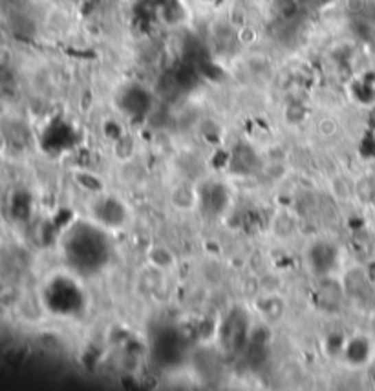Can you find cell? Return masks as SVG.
Returning <instances> with one entry per match:
<instances>
[{"mask_svg":"<svg viewBox=\"0 0 375 391\" xmlns=\"http://www.w3.org/2000/svg\"><path fill=\"white\" fill-rule=\"evenodd\" d=\"M110 254L109 239L90 225H77L66 239V256L77 271L93 272L101 269Z\"/></svg>","mask_w":375,"mask_h":391,"instance_id":"obj_1","label":"cell"}]
</instances>
